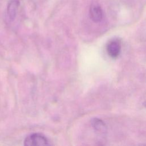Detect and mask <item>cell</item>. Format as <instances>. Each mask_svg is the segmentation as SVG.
Instances as JSON below:
<instances>
[{
	"mask_svg": "<svg viewBox=\"0 0 146 146\" xmlns=\"http://www.w3.org/2000/svg\"><path fill=\"white\" fill-rule=\"evenodd\" d=\"M91 124L94 129L101 134H104L107 132V127L104 122L98 118H93L91 120Z\"/></svg>",
	"mask_w": 146,
	"mask_h": 146,
	"instance_id": "obj_5",
	"label": "cell"
},
{
	"mask_svg": "<svg viewBox=\"0 0 146 146\" xmlns=\"http://www.w3.org/2000/svg\"><path fill=\"white\" fill-rule=\"evenodd\" d=\"M24 145L26 146H45L48 145V140L44 136L34 133L27 136L25 141Z\"/></svg>",
	"mask_w": 146,
	"mask_h": 146,
	"instance_id": "obj_1",
	"label": "cell"
},
{
	"mask_svg": "<svg viewBox=\"0 0 146 146\" xmlns=\"http://www.w3.org/2000/svg\"><path fill=\"white\" fill-rule=\"evenodd\" d=\"M90 16L92 21L99 22L103 18V11L100 6L96 2L92 3L90 7Z\"/></svg>",
	"mask_w": 146,
	"mask_h": 146,
	"instance_id": "obj_2",
	"label": "cell"
},
{
	"mask_svg": "<svg viewBox=\"0 0 146 146\" xmlns=\"http://www.w3.org/2000/svg\"><path fill=\"white\" fill-rule=\"evenodd\" d=\"M144 106L146 107V102H144Z\"/></svg>",
	"mask_w": 146,
	"mask_h": 146,
	"instance_id": "obj_6",
	"label": "cell"
},
{
	"mask_svg": "<svg viewBox=\"0 0 146 146\" xmlns=\"http://www.w3.org/2000/svg\"><path fill=\"white\" fill-rule=\"evenodd\" d=\"M19 0H10L7 6V13L11 21L14 19L19 6Z\"/></svg>",
	"mask_w": 146,
	"mask_h": 146,
	"instance_id": "obj_4",
	"label": "cell"
},
{
	"mask_svg": "<svg viewBox=\"0 0 146 146\" xmlns=\"http://www.w3.org/2000/svg\"><path fill=\"white\" fill-rule=\"evenodd\" d=\"M120 44L116 40L110 41L107 46V51L108 55L113 58L117 57L120 51Z\"/></svg>",
	"mask_w": 146,
	"mask_h": 146,
	"instance_id": "obj_3",
	"label": "cell"
}]
</instances>
